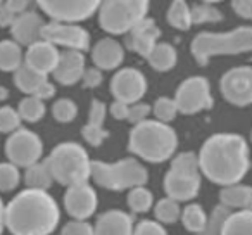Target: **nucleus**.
Masks as SVG:
<instances>
[{
	"label": "nucleus",
	"mask_w": 252,
	"mask_h": 235,
	"mask_svg": "<svg viewBox=\"0 0 252 235\" xmlns=\"http://www.w3.org/2000/svg\"><path fill=\"white\" fill-rule=\"evenodd\" d=\"M231 7L240 18L252 19V0H231Z\"/></svg>",
	"instance_id": "nucleus-45"
},
{
	"label": "nucleus",
	"mask_w": 252,
	"mask_h": 235,
	"mask_svg": "<svg viewBox=\"0 0 252 235\" xmlns=\"http://www.w3.org/2000/svg\"><path fill=\"white\" fill-rule=\"evenodd\" d=\"M202 2H209V4H214V2H221V0H202Z\"/></svg>",
	"instance_id": "nucleus-52"
},
{
	"label": "nucleus",
	"mask_w": 252,
	"mask_h": 235,
	"mask_svg": "<svg viewBox=\"0 0 252 235\" xmlns=\"http://www.w3.org/2000/svg\"><path fill=\"white\" fill-rule=\"evenodd\" d=\"M182 216V206L178 201L171 199V197H162L156 202L154 206V218L161 221L162 225H173L180 220Z\"/></svg>",
	"instance_id": "nucleus-30"
},
{
	"label": "nucleus",
	"mask_w": 252,
	"mask_h": 235,
	"mask_svg": "<svg viewBox=\"0 0 252 235\" xmlns=\"http://www.w3.org/2000/svg\"><path fill=\"white\" fill-rule=\"evenodd\" d=\"M59 221L57 201L47 190L26 187L5 204V228L11 235H50Z\"/></svg>",
	"instance_id": "nucleus-2"
},
{
	"label": "nucleus",
	"mask_w": 252,
	"mask_h": 235,
	"mask_svg": "<svg viewBox=\"0 0 252 235\" xmlns=\"http://www.w3.org/2000/svg\"><path fill=\"white\" fill-rule=\"evenodd\" d=\"M133 235H168L164 225L158 220H142L135 225Z\"/></svg>",
	"instance_id": "nucleus-41"
},
{
	"label": "nucleus",
	"mask_w": 252,
	"mask_h": 235,
	"mask_svg": "<svg viewBox=\"0 0 252 235\" xmlns=\"http://www.w3.org/2000/svg\"><path fill=\"white\" fill-rule=\"evenodd\" d=\"M54 182L69 187L80 182H88L92 173V159L88 152L78 142H63L57 144L45 158Z\"/></svg>",
	"instance_id": "nucleus-5"
},
{
	"label": "nucleus",
	"mask_w": 252,
	"mask_h": 235,
	"mask_svg": "<svg viewBox=\"0 0 252 235\" xmlns=\"http://www.w3.org/2000/svg\"><path fill=\"white\" fill-rule=\"evenodd\" d=\"M81 137L85 138L87 144H90L92 147H98L104 144V140L109 137V132L104 127H94V125H85L81 128Z\"/></svg>",
	"instance_id": "nucleus-39"
},
{
	"label": "nucleus",
	"mask_w": 252,
	"mask_h": 235,
	"mask_svg": "<svg viewBox=\"0 0 252 235\" xmlns=\"http://www.w3.org/2000/svg\"><path fill=\"white\" fill-rule=\"evenodd\" d=\"M145 59L149 61V64H151L154 69L169 71V69H173L176 64V50H175V47L169 45V43H158V45L154 47V50H152Z\"/></svg>",
	"instance_id": "nucleus-26"
},
{
	"label": "nucleus",
	"mask_w": 252,
	"mask_h": 235,
	"mask_svg": "<svg viewBox=\"0 0 252 235\" xmlns=\"http://www.w3.org/2000/svg\"><path fill=\"white\" fill-rule=\"evenodd\" d=\"M52 116L57 123H71L78 116V105L71 99H59L52 105Z\"/></svg>",
	"instance_id": "nucleus-35"
},
{
	"label": "nucleus",
	"mask_w": 252,
	"mask_h": 235,
	"mask_svg": "<svg viewBox=\"0 0 252 235\" xmlns=\"http://www.w3.org/2000/svg\"><path fill=\"white\" fill-rule=\"evenodd\" d=\"M152 112V107L145 102H135V104H130V111H128V121L131 125L142 123V121L149 120V114Z\"/></svg>",
	"instance_id": "nucleus-42"
},
{
	"label": "nucleus",
	"mask_w": 252,
	"mask_h": 235,
	"mask_svg": "<svg viewBox=\"0 0 252 235\" xmlns=\"http://www.w3.org/2000/svg\"><path fill=\"white\" fill-rule=\"evenodd\" d=\"M147 12L149 0H102L98 23L104 32L123 35L147 18Z\"/></svg>",
	"instance_id": "nucleus-8"
},
{
	"label": "nucleus",
	"mask_w": 252,
	"mask_h": 235,
	"mask_svg": "<svg viewBox=\"0 0 252 235\" xmlns=\"http://www.w3.org/2000/svg\"><path fill=\"white\" fill-rule=\"evenodd\" d=\"M109 111H111L112 118L114 120H128V111H130V104H126V102L123 101H114L111 104V107H109Z\"/></svg>",
	"instance_id": "nucleus-46"
},
{
	"label": "nucleus",
	"mask_w": 252,
	"mask_h": 235,
	"mask_svg": "<svg viewBox=\"0 0 252 235\" xmlns=\"http://www.w3.org/2000/svg\"><path fill=\"white\" fill-rule=\"evenodd\" d=\"M61 235H95L94 225H90L87 220H73L67 221L61 228Z\"/></svg>",
	"instance_id": "nucleus-40"
},
{
	"label": "nucleus",
	"mask_w": 252,
	"mask_h": 235,
	"mask_svg": "<svg viewBox=\"0 0 252 235\" xmlns=\"http://www.w3.org/2000/svg\"><path fill=\"white\" fill-rule=\"evenodd\" d=\"M224 101L237 107L252 104V67L238 66L226 71L220 81Z\"/></svg>",
	"instance_id": "nucleus-12"
},
{
	"label": "nucleus",
	"mask_w": 252,
	"mask_h": 235,
	"mask_svg": "<svg viewBox=\"0 0 252 235\" xmlns=\"http://www.w3.org/2000/svg\"><path fill=\"white\" fill-rule=\"evenodd\" d=\"M5 5L14 12L16 16L26 12V7H28V0H5Z\"/></svg>",
	"instance_id": "nucleus-49"
},
{
	"label": "nucleus",
	"mask_w": 252,
	"mask_h": 235,
	"mask_svg": "<svg viewBox=\"0 0 252 235\" xmlns=\"http://www.w3.org/2000/svg\"><path fill=\"white\" fill-rule=\"evenodd\" d=\"M231 213L230 207H226L224 204H218L216 207L213 209L211 216H207V221L204 225V228L200 232L193 235H220L221 232V227H223V221L226 220V216Z\"/></svg>",
	"instance_id": "nucleus-33"
},
{
	"label": "nucleus",
	"mask_w": 252,
	"mask_h": 235,
	"mask_svg": "<svg viewBox=\"0 0 252 235\" xmlns=\"http://www.w3.org/2000/svg\"><path fill=\"white\" fill-rule=\"evenodd\" d=\"M21 116H19L18 109L11 107V105H2L0 107V134H9L16 132L21 128Z\"/></svg>",
	"instance_id": "nucleus-38"
},
{
	"label": "nucleus",
	"mask_w": 252,
	"mask_h": 235,
	"mask_svg": "<svg viewBox=\"0 0 252 235\" xmlns=\"http://www.w3.org/2000/svg\"><path fill=\"white\" fill-rule=\"evenodd\" d=\"M59 56L61 52L57 50V47L42 38L28 47V52L25 56V64L42 74H49L56 69Z\"/></svg>",
	"instance_id": "nucleus-18"
},
{
	"label": "nucleus",
	"mask_w": 252,
	"mask_h": 235,
	"mask_svg": "<svg viewBox=\"0 0 252 235\" xmlns=\"http://www.w3.org/2000/svg\"><path fill=\"white\" fill-rule=\"evenodd\" d=\"M168 21L173 28L189 30L192 23V9L189 7L185 0H173L171 7L168 11Z\"/></svg>",
	"instance_id": "nucleus-32"
},
{
	"label": "nucleus",
	"mask_w": 252,
	"mask_h": 235,
	"mask_svg": "<svg viewBox=\"0 0 252 235\" xmlns=\"http://www.w3.org/2000/svg\"><path fill=\"white\" fill-rule=\"evenodd\" d=\"M85 73V56L80 50L66 49L61 52L56 69L52 71V76L61 85H74L83 78Z\"/></svg>",
	"instance_id": "nucleus-16"
},
{
	"label": "nucleus",
	"mask_w": 252,
	"mask_h": 235,
	"mask_svg": "<svg viewBox=\"0 0 252 235\" xmlns=\"http://www.w3.org/2000/svg\"><path fill=\"white\" fill-rule=\"evenodd\" d=\"M90 178L105 190L123 192L149 182V171L137 158H123L114 163L92 161Z\"/></svg>",
	"instance_id": "nucleus-6"
},
{
	"label": "nucleus",
	"mask_w": 252,
	"mask_h": 235,
	"mask_svg": "<svg viewBox=\"0 0 252 235\" xmlns=\"http://www.w3.org/2000/svg\"><path fill=\"white\" fill-rule=\"evenodd\" d=\"M45 102L42 101L36 95H28L25 97L18 105V112L21 116L23 121H28V123H36L45 116Z\"/></svg>",
	"instance_id": "nucleus-31"
},
{
	"label": "nucleus",
	"mask_w": 252,
	"mask_h": 235,
	"mask_svg": "<svg viewBox=\"0 0 252 235\" xmlns=\"http://www.w3.org/2000/svg\"><path fill=\"white\" fill-rule=\"evenodd\" d=\"M43 12L54 21L78 23L92 18L102 0H36Z\"/></svg>",
	"instance_id": "nucleus-11"
},
{
	"label": "nucleus",
	"mask_w": 252,
	"mask_h": 235,
	"mask_svg": "<svg viewBox=\"0 0 252 235\" xmlns=\"http://www.w3.org/2000/svg\"><path fill=\"white\" fill-rule=\"evenodd\" d=\"M64 209L73 220H88L98 207V196L88 182H80L66 187L64 192Z\"/></svg>",
	"instance_id": "nucleus-14"
},
{
	"label": "nucleus",
	"mask_w": 252,
	"mask_h": 235,
	"mask_svg": "<svg viewBox=\"0 0 252 235\" xmlns=\"http://www.w3.org/2000/svg\"><path fill=\"white\" fill-rule=\"evenodd\" d=\"M175 101L178 112L182 114H197L200 111L213 107V95H211L209 81L204 76L187 78L176 88Z\"/></svg>",
	"instance_id": "nucleus-10"
},
{
	"label": "nucleus",
	"mask_w": 252,
	"mask_h": 235,
	"mask_svg": "<svg viewBox=\"0 0 252 235\" xmlns=\"http://www.w3.org/2000/svg\"><path fill=\"white\" fill-rule=\"evenodd\" d=\"M220 235H252V209L231 211L223 221Z\"/></svg>",
	"instance_id": "nucleus-23"
},
{
	"label": "nucleus",
	"mask_w": 252,
	"mask_h": 235,
	"mask_svg": "<svg viewBox=\"0 0 252 235\" xmlns=\"http://www.w3.org/2000/svg\"><path fill=\"white\" fill-rule=\"evenodd\" d=\"M178 149V135L168 123L145 120L133 125L128 137V151L142 161L161 165L171 159Z\"/></svg>",
	"instance_id": "nucleus-3"
},
{
	"label": "nucleus",
	"mask_w": 252,
	"mask_h": 235,
	"mask_svg": "<svg viewBox=\"0 0 252 235\" xmlns=\"http://www.w3.org/2000/svg\"><path fill=\"white\" fill-rule=\"evenodd\" d=\"M36 97H40L42 99V101H47V99H52L54 95H56V87H54L52 83H50L49 80L45 81V83L42 85V87H40V90L36 92Z\"/></svg>",
	"instance_id": "nucleus-48"
},
{
	"label": "nucleus",
	"mask_w": 252,
	"mask_h": 235,
	"mask_svg": "<svg viewBox=\"0 0 252 235\" xmlns=\"http://www.w3.org/2000/svg\"><path fill=\"white\" fill-rule=\"evenodd\" d=\"M182 225L185 227V230H189L190 234H197L204 228L207 221V213L200 204L192 202V204H187L185 207L182 209Z\"/></svg>",
	"instance_id": "nucleus-28"
},
{
	"label": "nucleus",
	"mask_w": 252,
	"mask_h": 235,
	"mask_svg": "<svg viewBox=\"0 0 252 235\" xmlns=\"http://www.w3.org/2000/svg\"><path fill=\"white\" fill-rule=\"evenodd\" d=\"M45 26L43 19L36 12H23L18 14L11 25V33L19 45H32L42 40V30Z\"/></svg>",
	"instance_id": "nucleus-20"
},
{
	"label": "nucleus",
	"mask_w": 252,
	"mask_h": 235,
	"mask_svg": "<svg viewBox=\"0 0 252 235\" xmlns=\"http://www.w3.org/2000/svg\"><path fill=\"white\" fill-rule=\"evenodd\" d=\"M25 183L28 189L49 190L54 183V175L50 171L47 161H36L32 166H28L25 171Z\"/></svg>",
	"instance_id": "nucleus-24"
},
{
	"label": "nucleus",
	"mask_w": 252,
	"mask_h": 235,
	"mask_svg": "<svg viewBox=\"0 0 252 235\" xmlns=\"http://www.w3.org/2000/svg\"><path fill=\"white\" fill-rule=\"evenodd\" d=\"M221 12L209 2H202L192 7V23L193 25H202V23H218L221 21Z\"/></svg>",
	"instance_id": "nucleus-37"
},
{
	"label": "nucleus",
	"mask_w": 252,
	"mask_h": 235,
	"mask_svg": "<svg viewBox=\"0 0 252 235\" xmlns=\"http://www.w3.org/2000/svg\"><path fill=\"white\" fill-rule=\"evenodd\" d=\"M145 92H147V80L135 67L119 69L111 80V94L116 101L135 104L144 97Z\"/></svg>",
	"instance_id": "nucleus-15"
},
{
	"label": "nucleus",
	"mask_w": 252,
	"mask_h": 235,
	"mask_svg": "<svg viewBox=\"0 0 252 235\" xmlns=\"http://www.w3.org/2000/svg\"><path fill=\"white\" fill-rule=\"evenodd\" d=\"M5 230V204L0 197V235L4 234Z\"/></svg>",
	"instance_id": "nucleus-50"
},
{
	"label": "nucleus",
	"mask_w": 252,
	"mask_h": 235,
	"mask_svg": "<svg viewBox=\"0 0 252 235\" xmlns=\"http://www.w3.org/2000/svg\"><path fill=\"white\" fill-rule=\"evenodd\" d=\"M105 114H107V107L102 101H92L90 105V114H88V125H94V127H104Z\"/></svg>",
	"instance_id": "nucleus-43"
},
{
	"label": "nucleus",
	"mask_w": 252,
	"mask_h": 235,
	"mask_svg": "<svg viewBox=\"0 0 252 235\" xmlns=\"http://www.w3.org/2000/svg\"><path fill=\"white\" fill-rule=\"evenodd\" d=\"M7 90H5L4 87H0V101H4V99H7Z\"/></svg>",
	"instance_id": "nucleus-51"
},
{
	"label": "nucleus",
	"mask_w": 252,
	"mask_h": 235,
	"mask_svg": "<svg viewBox=\"0 0 252 235\" xmlns=\"http://www.w3.org/2000/svg\"><path fill=\"white\" fill-rule=\"evenodd\" d=\"M21 182L19 166L14 163H0V192H12Z\"/></svg>",
	"instance_id": "nucleus-34"
},
{
	"label": "nucleus",
	"mask_w": 252,
	"mask_h": 235,
	"mask_svg": "<svg viewBox=\"0 0 252 235\" xmlns=\"http://www.w3.org/2000/svg\"><path fill=\"white\" fill-rule=\"evenodd\" d=\"M202 173L195 152H178L171 158V165L162 180L164 194L178 202H189L199 196Z\"/></svg>",
	"instance_id": "nucleus-4"
},
{
	"label": "nucleus",
	"mask_w": 252,
	"mask_h": 235,
	"mask_svg": "<svg viewBox=\"0 0 252 235\" xmlns=\"http://www.w3.org/2000/svg\"><path fill=\"white\" fill-rule=\"evenodd\" d=\"M125 50L116 40L102 38L92 50V59L98 69H116L123 63Z\"/></svg>",
	"instance_id": "nucleus-21"
},
{
	"label": "nucleus",
	"mask_w": 252,
	"mask_h": 235,
	"mask_svg": "<svg viewBox=\"0 0 252 235\" xmlns=\"http://www.w3.org/2000/svg\"><path fill=\"white\" fill-rule=\"evenodd\" d=\"M45 81H47V74L38 73V71L28 67L26 64H21L14 73L16 87H18L23 94H28V95H35Z\"/></svg>",
	"instance_id": "nucleus-25"
},
{
	"label": "nucleus",
	"mask_w": 252,
	"mask_h": 235,
	"mask_svg": "<svg viewBox=\"0 0 252 235\" xmlns=\"http://www.w3.org/2000/svg\"><path fill=\"white\" fill-rule=\"evenodd\" d=\"M159 36H161V32H159L158 25L152 19L145 18L128 32L126 45H128V49L133 50V52L147 57L154 50V47L158 45Z\"/></svg>",
	"instance_id": "nucleus-17"
},
{
	"label": "nucleus",
	"mask_w": 252,
	"mask_h": 235,
	"mask_svg": "<svg viewBox=\"0 0 252 235\" xmlns=\"http://www.w3.org/2000/svg\"><path fill=\"white\" fill-rule=\"evenodd\" d=\"M192 56L197 64L206 66L211 57L221 54H244L252 50V28L240 26L230 33L216 35V33H199L192 40Z\"/></svg>",
	"instance_id": "nucleus-7"
},
{
	"label": "nucleus",
	"mask_w": 252,
	"mask_h": 235,
	"mask_svg": "<svg viewBox=\"0 0 252 235\" xmlns=\"http://www.w3.org/2000/svg\"><path fill=\"white\" fill-rule=\"evenodd\" d=\"M220 202L230 209H252V187L240 182L221 187Z\"/></svg>",
	"instance_id": "nucleus-22"
},
{
	"label": "nucleus",
	"mask_w": 252,
	"mask_h": 235,
	"mask_svg": "<svg viewBox=\"0 0 252 235\" xmlns=\"http://www.w3.org/2000/svg\"><path fill=\"white\" fill-rule=\"evenodd\" d=\"M152 111H154L156 120L162 121V123H171L176 118V114H178V105H176L175 99L159 97L158 101L154 102Z\"/></svg>",
	"instance_id": "nucleus-36"
},
{
	"label": "nucleus",
	"mask_w": 252,
	"mask_h": 235,
	"mask_svg": "<svg viewBox=\"0 0 252 235\" xmlns=\"http://www.w3.org/2000/svg\"><path fill=\"white\" fill-rule=\"evenodd\" d=\"M251 144H252V132H251ZM251 163H252V158H251Z\"/></svg>",
	"instance_id": "nucleus-53"
},
{
	"label": "nucleus",
	"mask_w": 252,
	"mask_h": 235,
	"mask_svg": "<svg viewBox=\"0 0 252 235\" xmlns=\"http://www.w3.org/2000/svg\"><path fill=\"white\" fill-rule=\"evenodd\" d=\"M133 216L123 209H109L98 214L94 225L95 235H133Z\"/></svg>",
	"instance_id": "nucleus-19"
},
{
	"label": "nucleus",
	"mask_w": 252,
	"mask_h": 235,
	"mask_svg": "<svg viewBox=\"0 0 252 235\" xmlns=\"http://www.w3.org/2000/svg\"><path fill=\"white\" fill-rule=\"evenodd\" d=\"M21 47L16 40H4L0 42V69L16 71L23 64Z\"/></svg>",
	"instance_id": "nucleus-27"
},
{
	"label": "nucleus",
	"mask_w": 252,
	"mask_h": 235,
	"mask_svg": "<svg viewBox=\"0 0 252 235\" xmlns=\"http://www.w3.org/2000/svg\"><path fill=\"white\" fill-rule=\"evenodd\" d=\"M126 204L131 209V213H147L154 206V196L145 185H138L128 190Z\"/></svg>",
	"instance_id": "nucleus-29"
},
{
	"label": "nucleus",
	"mask_w": 252,
	"mask_h": 235,
	"mask_svg": "<svg viewBox=\"0 0 252 235\" xmlns=\"http://www.w3.org/2000/svg\"><path fill=\"white\" fill-rule=\"evenodd\" d=\"M81 81H83V87L85 88L98 87V85L102 83V69H98L97 66H95V67H88V69H85Z\"/></svg>",
	"instance_id": "nucleus-44"
},
{
	"label": "nucleus",
	"mask_w": 252,
	"mask_h": 235,
	"mask_svg": "<svg viewBox=\"0 0 252 235\" xmlns=\"http://www.w3.org/2000/svg\"><path fill=\"white\" fill-rule=\"evenodd\" d=\"M42 38L54 45H61L64 49H73L85 52L90 47V35L87 30L74 23L52 21L47 23L42 30Z\"/></svg>",
	"instance_id": "nucleus-13"
},
{
	"label": "nucleus",
	"mask_w": 252,
	"mask_h": 235,
	"mask_svg": "<svg viewBox=\"0 0 252 235\" xmlns=\"http://www.w3.org/2000/svg\"><path fill=\"white\" fill-rule=\"evenodd\" d=\"M202 176L216 185L238 183L251 169L249 142L238 134H214L204 140L199 152Z\"/></svg>",
	"instance_id": "nucleus-1"
},
{
	"label": "nucleus",
	"mask_w": 252,
	"mask_h": 235,
	"mask_svg": "<svg viewBox=\"0 0 252 235\" xmlns=\"http://www.w3.org/2000/svg\"><path fill=\"white\" fill-rule=\"evenodd\" d=\"M5 156L19 168H28L43 156V142L35 132L18 128L5 140Z\"/></svg>",
	"instance_id": "nucleus-9"
},
{
	"label": "nucleus",
	"mask_w": 252,
	"mask_h": 235,
	"mask_svg": "<svg viewBox=\"0 0 252 235\" xmlns=\"http://www.w3.org/2000/svg\"><path fill=\"white\" fill-rule=\"evenodd\" d=\"M16 19V14L5 4H0V28L11 26Z\"/></svg>",
	"instance_id": "nucleus-47"
}]
</instances>
